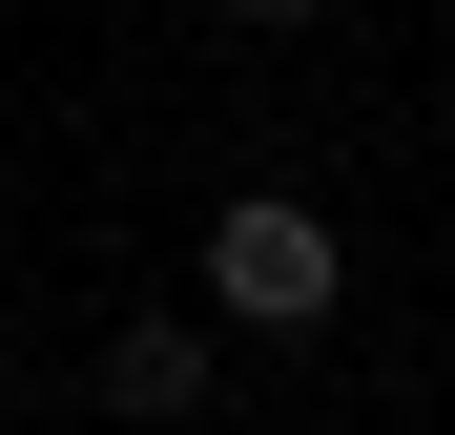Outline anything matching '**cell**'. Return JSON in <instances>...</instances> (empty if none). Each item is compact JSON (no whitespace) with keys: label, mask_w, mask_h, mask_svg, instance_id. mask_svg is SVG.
<instances>
[{"label":"cell","mask_w":455,"mask_h":435,"mask_svg":"<svg viewBox=\"0 0 455 435\" xmlns=\"http://www.w3.org/2000/svg\"><path fill=\"white\" fill-rule=\"evenodd\" d=\"M207 290L249 332H311L331 290H352V249H331V207H290V187H249V207H207Z\"/></svg>","instance_id":"cell-1"},{"label":"cell","mask_w":455,"mask_h":435,"mask_svg":"<svg viewBox=\"0 0 455 435\" xmlns=\"http://www.w3.org/2000/svg\"><path fill=\"white\" fill-rule=\"evenodd\" d=\"M84 394H104V415H145V435H166V415H207L228 374H207V332H187V311H145V332H104V374H84Z\"/></svg>","instance_id":"cell-2"},{"label":"cell","mask_w":455,"mask_h":435,"mask_svg":"<svg viewBox=\"0 0 455 435\" xmlns=\"http://www.w3.org/2000/svg\"><path fill=\"white\" fill-rule=\"evenodd\" d=\"M228 21H311V0H228Z\"/></svg>","instance_id":"cell-3"}]
</instances>
